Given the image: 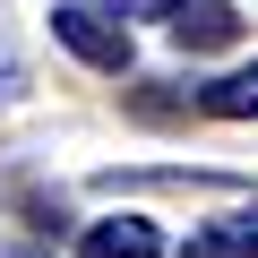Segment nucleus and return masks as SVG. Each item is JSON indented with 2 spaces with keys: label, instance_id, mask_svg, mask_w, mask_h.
<instances>
[{
  "label": "nucleus",
  "instance_id": "obj_2",
  "mask_svg": "<svg viewBox=\"0 0 258 258\" xmlns=\"http://www.w3.org/2000/svg\"><path fill=\"white\" fill-rule=\"evenodd\" d=\"M78 249H86V258H164V232H155L147 215H112V224H86Z\"/></svg>",
  "mask_w": 258,
  "mask_h": 258
},
{
  "label": "nucleus",
  "instance_id": "obj_1",
  "mask_svg": "<svg viewBox=\"0 0 258 258\" xmlns=\"http://www.w3.org/2000/svg\"><path fill=\"white\" fill-rule=\"evenodd\" d=\"M52 35L86 60V69H129L138 52H129V18H112V9H95V0H52Z\"/></svg>",
  "mask_w": 258,
  "mask_h": 258
},
{
  "label": "nucleus",
  "instance_id": "obj_4",
  "mask_svg": "<svg viewBox=\"0 0 258 258\" xmlns=\"http://www.w3.org/2000/svg\"><path fill=\"white\" fill-rule=\"evenodd\" d=\"M189 103H198L207 120H258V60H249V69H232V78H207Z\"/></svg>",
  "mask_w": 258,
  "mask_h": 258
},
{
  "label": "nucleus",
  "instance_id": "obj_3",
  "mask_svg": "<svg viewBox=\"0 0 258 258\" xmlns=\"http://www.w3.org/2000/svg\"><path fill=\"white\" fill-rule=\"evenodd\" d=\"M172 35L189 52H215V43L241 35V9H232V0H181V9H172Z\"/></svg>",
  "mask_w": 258,
  "mask_h": 258
},
{
  "label": "nucleus",
  "instance_id": "obj_5",
  "mask_svg": "<svg viewBox=\"0 0 258 258\" xmlns=\"http://www.w3.org/2000/svg\"><path fill=\"white\" fill-rule=\"evenodd\" d=\"M181 258H258V207H241V215H224V224H198Z\"/></svg>",
  "mask_w": 258,
  "mask_h": 258
},
{
  "label": "nucleus",
  "instance_id": "obj_6",
  "mask_svg": "<svg viewBox=\"0 0 258 258\" xmlns=\"http://www.w3.org/2000/svg\"><path fill=\"white\" fill-rule=\"evenodd\" d=\"M181 0H112V18H172Z\"/></svg>",
  "mask_w": 258,
  "mask_h": 258
},
{
  "label": "nucleus",
  "instance_id": "obj_7",
  "mask_svg": "<svg viewBox=\"0 0 258 258\" xmlns=\"http://www.w3.org/2000/svg\"><path fill=\"white\" fill-rule=\"evenodd\" d=\"M0 258H52L43 241H0Z\"/></svg>",
  "mask_w": 258,
  "mask_h": 258
}]
</instances>
